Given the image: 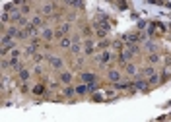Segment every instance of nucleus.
I'll use <instances>...</instances> for the list:
<instances>
[{"mask_svg":"<svg viewBox=\"0 0 171 122\" xmlns=\"http://www.w3.org/2000/svg\"><path fill=\"white\" fill-rule=\"evenodd\" d=\"M62 81H66V83H68V81H70V74H62Z\"/></svg>","mask_w":171,"mask_h":122,"instance_id":"2","label":"nucleus"},{"mask_svg":"<svg viewBox=\"0 0 171 122\" xmlns=\"http://www.w3.org/2000/svg\"><path fill=\"white\" fill-rule=\"evenodd\" d=\"M43 35L47 37V39H51V37H52V33H51V31H49V29H45V33H43Z\"/></svg>","mask_w":171,"mask_h":122,"instance_id":"3","label":"nucleus"},{"mask_svg":"<svg viewBox=\"0 0 171 122\" xmlns=\"http://www.w3.org/2000/svg\"><path fill=\"white\" fill-rule=\"evenodd\" d=\"M82 79H84V81H93V76H91V74H84Z\"/></svg>","mask_w":171,"mask_h":122,"instance_id":"1","label":"nucleus"},{"mask_svg":"<svg viewBox=\"0 0 171 122\" xmlns=\"http://www.w3.org/2000/svg\"><path fill=\"white\" fill-rule=\"evenodd\" d=\"M117 78H119V74H117V72H111V79H113V81H117Z\"/></svg>","mask_w":171,"mask_h":122,"instance_id":"4","label":"nucleus"}]
</instances>
